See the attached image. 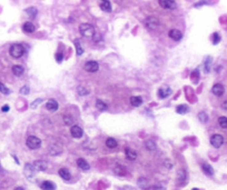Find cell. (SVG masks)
<instances>
[{
	"label": "cell",
	"instance_id": "cell-10",
	"mask_svg": "<svg viewBox=\"0 0 227 190\" xmlns=\"http://www.w3.org/2000/svg\"><path fill=\"white\" fill-rule=\"evenodd\" d=\"M172 92H173V90L169 87H161V88H159V90H158V96H159L160 99H165V98L170 96Z\"/></svg>",
	"mask_w": 227,
	"mask_h": 190
},
{
	"label": "cell",
	"instance_id": "cell-15",
	"mask_svg": "<svg viewBox=\"0 0 227 190\" xmlns=\"http://www.w3.org/2000/svg\"><path fill=\"white\" fill-rule=\"evenodd\" d=\"M77 166H78L79 169L84 170V171H87V170H89V168H90L89 164H88L84 158H79L78 160H77Z\"/></svg>",
	"mask_w": 227,
	"mask_h": 190
},
{
	"label": "cell",
	"instance_id": "cell-2",
	"mask_svg": "<svg viewBox=\"0 0 227 190\" xmlns=\"http://www.w3.org/2000/svg\"><path fill=\"white\" fill-rule=\"evenodd\" d=\"M9 53H10V56L11 57H14V58H20L21 56L25 53V48L22 47V45L20 44H14L11 45V47H10V49H9Z\"/></svg>",
	"mask_w": 227,
	"mask_h": 190
},
{
	"label": "cell",
	"instance_id": "cell-29",
	"mask_svg": "<svg viewBox=\"0 0 227 190\" xmlns=\"http://www.w3.org/2000/svg\"><path fill=\"white\" fill-rule=\"evenodd\" d=\"M176 111H177L179 114H185L189 111V108L187 105H179L177 108H176Z\"/></svg>",
	"mask_w": 227,
	"mask_h": 190
},
{
	"label": "cell",
	"instance_id": "cell-14",
	"mask_svg": "<svg viewBox=\"0 0 227 190\" xmlns=\"http://www.w3.org/2000/svg\"><path fill=\"white\" fill-rule=\"evenodd\" d=\"M61 151H62L61 146H59V145H57V143H54V145H51V146L49 147V153L51 156L59 155V153H61Z\"/></svg>",
	"mask_w": 227,
	"mask_h": 190
},
{
	"label": "cell",
	"instance_id": "cell-26",
	"mask_svg": "<svg viewBox=\"0 0 227 190\" xmlns=\"http://www.w3.org/2000/svg\"><path fill=\"white\" fill-rule=\"evenodd\" d=\"M100 8H102V11H105V12H110L111 10H113L111 3L109 2V1H102V2L100 3Z\"/></svg>",
	"mask_w": 227,
	"mask_h": 190
},
{
	"label": "cell",
	"instance_id": "cell-31",
	"mask_svg": "<svg viewBox=\"0 0 227 190\" xmlns=\"http://www.w3.org/2000/svg\"><path fill=\"white\" fill-rule=\"evenodd\" d=\"M37 9L35 8V7H29V8L26 9V14L28 16H29L30 18H35L36 16H37Z\"/></svg>",
	"mask_w": 227,
	"mask_h": 190
},
{
	"label": "cell",
	"instance_id": "cell-21",
	"mask_svg": "<svg viewBox=\"0 0 227 190\" xmlns=\"http://www.w3.org/2000/svg\"><path fill=\"white\" fill-rule=\"evenodd\" d=\"M137 184H138V186H139L140 189L146 190V189H148L149 188V181L146 178H144V177H141V178L138 179Z\"/></svg>",
	"mask_w": 227,
	"mask_h": 190
},
{
	"label": "cell",
	"instance_id": "cell-13",
	"mask_svg": "<svg viewBox=\"0 0 227 190\" xmlns=\"http://www.w3.org/2000/svg\"><path fill=\"white\" fill-rule=\"evenodd\" d=\"M169 38H172L173 40L175 41H179L181 38H183V33H181L179 30L177 29H172V30H169Z\"/></svg>",
	"mask_w": 227,
	"mask_h": 190
},
{
	"label": "cell",
	"instance_id": "cell-32",
	"mask_svg": "<svg viewBox=\"0 0 227 190\" xmlns=\"http://www.w3.org/2000/svg\"><path fill=\"white\" fill-rule=\"evenodd\" d=\"M96 108L98 109L99 111H104V110H106V109H107V105H106V103H104L102 100L98 99L96 101Z\"/></svg>",
	"mask_w": 227,
	"mask_h": 190
},
{
	"label": "cell",
	"instance_id": "cell-33",
	"mask_svg": "<svg viewBox=\"0 0 227 190\" xmlns=\"http://www.w3.org/2000/svg\"><path fill=\"white\" fill-rule=\"evenodd\" d=\"M145 147H146V149L150 150V151H154V150H156V143H155L153 140H147V141H146Z\"/></svg>",
	"mask_w": 227,
	"mask_h": 190
},
{
	"label": "cell",
	"instance_id": "cell-20",
	"mask_svg": "<svg viewBox=\"0 0 227 190\" xmlns=\"http://www.w3.org/2000/svg\"><path fill=\"white\" fill-rule=\"evenodd\" d=\"M58 173L61 178L64 179V180H69V179L71 178V175H70L69 170L66 169V168H61V169H59Z\"/></svg>",
	"mask_w": 227,
	"mask_h": 190
},
{
	"label": "cell",
	"instance_id": "cell-50",
	"mask_svg": "<svg viewBox=\"0 0 227 190\" xmlns=\"http://www.w3.org/2000/svg\"><path fill=\"white\" fill-rule=\"evenodd\" d=\"M193 190H198V189H197V188H194V189H193Z\"/></svg>",
	"mask_w": 227,
	"mask_h": 190
},
{
	"label": "cell",
	"instance_id": "cell-22",
	"mask_svg": "<svg viewBox=\"0 0 227 190\" xmlns=\"http://www.w3.org/2000/svg\"><path fill=\"white\" fill-rule=\"evenodd\" d=\"M35 26H34V24H31V22H25V24L22 25V30L25 32H27V33H31V32L35 31Z\"/></svg>",
	"mask_w": 227,
	"mask_h": 190
},
{
	"label": "cell",
	"instance_id": "cell-44",
	"mask_svg": "<svg viewBox=\"0 0 227 190\" xmlns=\"http://www.w3.org/2000/svg\"><path fill=\"white\" fill-rule=\"evenodd\" d=\"M56 60H57V62L62 61V53H57L56 55Z\"/></svg>",
	"mask_w": 227,
	"mask_h": 190
},
{
	"label": "cell",
	"instance_id": "cell-38",
	"mask_svg": "<svg viewBox=\"0 0 227 190\" xmlns=\"http://www.w3.org/2000/svg\"><path fill=\"white\" fill-rule=\"evenodd\" d=\"M219 41H221V36H219L218 32H215V33H213V44L217 45Z\"/></svg>",
	"mask_w": 227,
	"mask_h": 190
},
{
	"label": "cell",
	"instance_id": "cell-4",
	"mask_svg": "<svg viewBox=\"0 0 227 190\" xmlns=\"http://www.w3.org/2000/svg\"><path fill=\"white\" fill-rule=\"evenodd\" d=\"M145 26L149 30H156L159 27V21L155 17H148L145 20Z\"/></svg>",
	"mask_w": 227,
	"mask_h": 190
},
{
	"label": "cell",
	"instance_id": "cell-16",
	"mask_svg": "<svg viewBox=\"0 0 227 190\" xmlns=\"http://www.w3.org/2000/svg\"><path fill=\"white\" fill-rule=\"evenodd\" d=\"M46 109L49 111H56L58 109V103L55 99L48 100V103H46Z\"/></svg>",
	"mask_w": 227,
	"mask_h": 190
},
{
	"label": "cell",
	"instance_id": "cell-7",
	"mask_svg": "<svg viewBox=\"0 0 227 190\" xmlns=\"http://www.w3.org/2000/svg\"><path fill=\"white\" fill-rule=\"evenodd\" d=\"M32 166H34L35 170H37V171H45V170H47V168H48V164H47V161H45V160L34 161Z\"/></svg>",
	"mask_w": 227,
	"mask_h": 190
},
{
	"label": "cell",
	"instance_id": "cell-27",
	"mask_svg": "<svg viewBox=\"0 0 227 190\" xmlns=\"http://www.w3.org/2000/svg\"><path fill=\"white\" fill-rule=\"evenodd\" d=\"M130 103L134 106V107H139V106L143 103V99H141L140 97L134 96L130 98Z\"/></svg>",
	"mask_w": 227,
	"mask_h": 190
},
{
	"label": "cell",
	"instance_id": "cell-1",
	"mask_svg": "<svg viewBox=\"0 0 227 190\" xmlns=\"http://www.w3.org/2000/svg\"><path fill=\"white\" fill-rule=\"evenodd\" d=\"M79 31L86 38H91L95 36V28L89 24H82L79 26Z\"/></svg>",
	"mask_w": 227,
	"mask_h": 190
},
{
	"label": "cell",
	"instance_id": "cell-40",
	"mask_svg": "<svg viewBox=\"0 0 227 190\" xmlns=\"http://www.w3.org/2000/svg\"><path fill=\"white\" fill-rule=\"evenodd\" d=\"M64 121H65V123H66L67 126H70V125H73V123H74L73 117H71V116H68V114H67V116H65Z\"/></svg>",
	"mask_w": 227,
	"mask_h": 190
},
{
	"label": "cell",
	"instance_id": "cell-28",
	"mask_svg": "<svg viewBox=\"0 0 227 190\" xmlns=\"http://www.w3.org/2000/svg\"><path fill=\"white\" fill-rule=\"evenodd\" d=\"M177 181H178V184H184V182H185V180H186V173H185V171H184V170H179V171H178V173H177Z\"/></svg>",
	"mask_w": 227,
	"mask_h": 190
},
{
	"label": "cell",
	"instance_id": "cell-5",
	"mask_svg": "<svg viewBox=\"0 0 227 190\" xmlns=\"http://www.w3.org/2000/svg\"><path fill=\"white\" fill-rule=\"evenodd\" d=\"M210 143H212L213 147H215V148H219L221 147V145L224 143V137L221 135H213L212 138H210Z\"/></svg>",
	"mask_w": 227,
	"mask_h": 190
},
{
	"label": "cell",
	"instance_id": "cell-19",
	"mask_svg": "<svg viewBox=\"0 0 227 190\" xmlns=\"http://www.w3.org/2000/svg\"><path fill=\"white\" fill-rule=\"evenodd\" d=\"M40 188L42 190H55L56 189V184H54V182L46 180V181H44L42 184H40Z\"/></svg>",
	"mask_w": 227,
	"mask_h": 190
},
{
	"label": "cell",
	"instance_id": "cell-35",
	"mask_svg": "<svg viewBox=\"0 0 227 190\" xmlns=\"http://www.w3.org/2000/svg\"><path fill=\"white\" fill-rule=\"evenodd\" d=\"M218 123L223 129H227V117H219Z\"/></svg>",
	"mask_w": 227,
	"mask_h": 190
},
{
	"label": "cell",
	"instance_id": "cell-43",
	"mask_svg": "<svg viewBox=\"0 0 227 190\" xmlns=\"http://www.w3.org/2000/svg\"><path fill=\"white\" fill-rule=\"evenodd\" d=\"M153 189H154V190H166L164 186H161V184H155L154 187H153Z\"/></svg>",
	"mask_w": 227,
	"mask_h": 190
},
{
	"label": "cell",
	"instance_id": "cell-3",
	"mask_svg": "<svg viewBox=\"0 0 227 190\" xmlns=\"http://www.w3.org/2000/svg\"><path fill=\"white\" fill-rule=\"evenodd\" d=\"M26 145L31 150L39 149L41 147V140L38 137H36V136H29V137L27 138Z\"/></svg>",
	"mask_w": 227,
	"mask_h": 190
},
{
	"label": "cell",
	"instance_id": "cell-6",
	"mask_svg": "<svg viewBox=\"0 0 227 190\" xmlns=\"http://www.w3.org/2000/svg\"><path fill=\"white\" fill-rule=\"evenodd\" d=\"M84 69L88 72H96L99 69V64L96 61H87L84 64Z\"/></svg>",
	"mask_w": 227,
	"mask_h": 190
},
{
	"label": "cell",
	"instance_id": "cell-9",
	"mask_svg": "<svg viewBox=\"0 0 227 190\" xmlns=\"http://www.w3.org/2000/svg\"><path fill=\"white\" fill-rule=\"evenodd\" d=\"M212 92H213V94H214V95H215V96L221 97V96H223V95H224V92H225V88H224V86L221 85V83H216V85L213 86V88H212Z\"/></svg>",
	"mask_w": 227,
	"mask_h": 190
},
{
	"label": "cell",
	"instance_id": "cell-42",
	"mask_svg": "<svg viewBox=\"0 0 227 190\" xmlns=\"http://www.w3.org/2000/svg\"><path fill=\"white\" fill-rule=\"evenodd\" d=\"M41 101H42V100H41V99H37V100H36V101H34V103H31V106H30V108H32V109L37 108L38 103H41Z\"/></svg>",
	"mask_w": 227,
	"mask_h": 190
},
{
	"label": "cell",
	"instance_id": "cell-12",
	"mask_svg": "<svg viewBox=\"0 0 227 190\" xmlns=\"http://www.w3.org/2000/svg\"><path fill=\"white\" fill-rule=\"evenodd\" d=\"M70 134H71V136H73L74 138H80L82 136V134H84V131H82V129L80 128L79 126H77V125H75V126L71 127V129H70Z\"/></svg>",
	"mask_w": 227,
	"mask_h": 190
},
{
	"label": "cell",
	"instance_id": "cell-24",
	"mask_svg": "<svg viewBox=\"0 0 227 190\" xmlns=\"http://www.w3.org/2000/svg\"><path fill=\"white\" fill-rule=\"evenodd\" d=\"M23 71H25L23 67L19 66V64H16V66H14V67H12V72H14V75H15V76H17V77H20L21 75L23 73Z\"/></svg>",
	"mask_w": 227,
	"mask_h": 190
},
{
	"label": "cell",
	"instance_id": "cell-47",
	"mask_svg": "<svg viewBox=\"0 0 227 190\" xmlns=\"http://www.w3.org/2000/svg\"><path fill=\"white\" fill-rule=\"evenodd\" d=\"M223 109H225V110H227V101H225V103H223Z\"/></svg>",
	"mask_w": 227,
	"mask_h": 190
},
{
	"label": "cell",
	"instance_id": "cell-17",
	"mask_svg": "<svg viewBox=\"0 0 227 190\" xmlns=\"http://www.w3.org/2000/svg\"><path fill=\"white\" fill-rule=\"evenodd\" d=\"M114 173L116 176H119V177H122V176H126L127 173V170L124 166H119V165H117L115 168H114Z\"/></svg>",
	"mask_w": 227,
	"mask_h": 190
},
{
	"label": "cell",
	"instance_id": "cell-48",
	"mask_svg": "<svg viewBox=\"0 0 227 190\" xmlns=\"http://www.w3.org/2000/svg\"><path fill=\"white\" fill-rule=\"evenodd\" d=\"M15 190H25V189H23V188H21V187H17Z\"/></svg>",
	"mask_w": 227,
	"mask_h": 190
},
{
	"label": "cell",
	"instance_id": "cell-39",
	"mask_svg": "<svg viewBox=\"0 0 227 190\" xmlns=\"http://www.w3.org/2000/svg\"><path fill=\"white\" fill-rule=\"evenodd\" d=\"M0 92H2L3 95H9V94H10V90H9L8 88L3 85V83H1V82H0Z\"/></svg>",
	"mask_w": 227,
	"mask_h": 190
},
{
	"label": "cell",
	"instance_id": "cell-45",
	"mask_svg": "<svg viewBox=\"0 0 227 190\" xmlns=\"http://www.w3.org/2000/svg\"><path fill=\"white\" fill-rule=\"evenodd\" d=\"M164 165L166 166V168H169V169L172 168V164H170V161H169V160H166V161H165V162H164Z\"/></svg>",
	"mask_w": 227,
	"mask_h": 190
},
{
	"label": "cell",
	"instance_id": "cell-8",
	"mask_svg": "<svg viewBox=\"0 0 227 190\" xmlns=\"http://www.w3.org/2000/svg\"><path fill=\"white\" fill-rule=\"evenodd\" d=\"M35 168L31 164H26L25 165V168H23V173L28 179H31L34 176H35Z\"/></svg>",
	"mask_w": 227,
	"mask_h": 190
},
{
	"label": "cell",
	"instance_id": "cell-11",
	"mask_svg": "<svg viewBox=\"0 0 227 190\" xmlns=\"http://www.w3.org/2000/svg\"><path fill=\"white\" fill-rule=\"evenodd\" d=\"M160 7H163L164 9H175L177 7L176 2L173 0H160L159 1Z\"/></svg>",
	"mask_w": 227,
	"mask_h": 190
},
{
	"label": "cell",
	"instance_id": "cell-25",
	"mask_svg": "<svg viewBox=\"0 0 227 190\" xmlns=\"http://www.w3.org/2000/svg\"><path fill=\"white\" fill-rule=\"evenodd\" d=\"M74 44H75V47H76V52H77V55L78 56H82V53H84V48H82V42L78 40V39H76L75 41H74Z\"/></svg>",
	"mask_w": 227,
	"mask_h": 190
},
{
	"label": "cell",
	"instance_id": "cell-18",
	"mask_svg": "<svg viewBox=\"0 0 227 190\" xmlns=\"http://www.w3.org/2000/svg\"><path fill=\"white\" fill-rule=\"evenodd\" d=\"M125 155H126V158L128 159V160H131V161H134L136 160L137 158V153L135 150L130 149V148H126L125 149Z\"/></svg>",
	"mask_w": 227,
	"mask_h": 190
},
{
	"label": "cell",
	"instance_id": "cell-34",
	"mask_svg": "<svg viewBox=\"0 0 227 190\" xmlns=\"http://www.w3.org/2000/svg\"><path fill=\"white\" fill-rule=\"evenodd\" d=\"M210 64H212V58L210 57H207L206 60L204 62V69H205V72L208 73L210 71Z\"/></svg>",
	"mask_w": 227,
	"mask_h": 190
},
{
	"label": "cell",
	"instance_id": "cell-23",
	"mask_svg": "<svg viewBox=\"0 0 227 190\" xmlns=\"http://www.w3.org/2000/svg\"><path fill=\"white\" fill-rule=\"evenodd\" d=\"M201 169H203V171H204L206 175H208V176L214 175V169H213V167L210 166V165L203 164V165H201Z\"/></svg>",
	"mask_w": 227,
	"mask_h": 190
},
{
	"label": "cell",
	"instance_id": "cell-36",
	"mask_svg": "<svg viewBox=\"0 0 227 190\" xmlns=\"http://www.w3.org/2000/svg\"><path fill=\"white\" fill-rule=\"evenodd\" d=\"M198 119H199L201 122L205 123V122H207V120H208V116H207V114H205V112L201 111V112L198 114Z\"/></svg>",
	"mask_w": 227,
	"mask_h": 190
},
{
	"label": "cell",
	"instance_id": "cell-30",
	"mask_svg": "<svg viewBox=\"0 0 227 190\" xmlns=\"http://www.w3.org/2000/svg\"><path fill=\"white\" fill-rule=\"evenodd\" d=\"M106 146L108 148H110V149H114V148L117 147V140L114 139V138H108L107 140H106Z\"/></svg>",
	"mask_w": 227,
	"mask_h": 190
},
{
	"label": "cell",
	"instance_id": "cell-49",
	"mask_svg": "<svg viewBox=\"0 0 227 190\" xmlns=\"http://www.w3.org/2000/svg\"><path fill=\"white\" fill-rule=\"evenodd\" d=\"M124 189H125V190H134V189H133V188H127V187L124 188Z\"/></svg>",
	"mask_w": 227,
	"mask_h": 190
},
{
	"label": "cell",
	"instance_id": "cell-46",
	"mask_svg": "<svg viewBox=\"0 0 227 190\" xmlns=\"http://www.w3.org/2000/svg\"><path fill=\"white\" fill-rule=\"evenodd\" d=\"M9 109H10V108H9V106H3V107H2V108H1V111H2V112H7V111H9Z\"/></svg>",
	"mask_w": 227,
	"mask_h": 190
},
{
	"label": "cell",
	"instance_id": "cell-41",
	"mask_svg": "<svg viewBox=\"0 0 227 190\" xmlns=\"http://www.w3.org/2000/svg\"><path fill=\"white\" fill-rule=\"evenodd\" d=\"M29 91H30V89H29L28 86H23V87H21V89H20V94L21 95H28L29 94Z\"/></svg>",
	"mask_w": 227,
	"mask_h": 190
},
{
	"label": "cell",
	"instance_id": "cell-37",
	"mask_svg": "<svg viewBox=\"0 0 227 190\" xmlns=\"http://www.w3.org/2000/svg\"><path fill=\"white\" fill-rule=\"evenodd\" d=\"M77 91H78L79 96H87V95L89 94V90H88V89H86V88L82 87V86H80V87H78Z\"/></svg>",
	"mask_w": 227,
	"mask_h": 190
}]
</instances>
